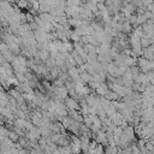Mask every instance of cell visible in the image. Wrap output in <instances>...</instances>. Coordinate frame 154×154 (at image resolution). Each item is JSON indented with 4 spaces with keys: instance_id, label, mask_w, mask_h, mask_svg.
Masks as SVG:
<instances>
[{
    "instance_id": "obj_1",
    "label": "cell",
    "mask_w": 154,
    "mask_h": 154,
    "mask_svg": "<svg viewBox=\"0 0 154 154\" xmlns=\"http://www.w3.org/2000/svg\"><path fill=\"white\" fill-rule=\"evenodd\" d=\"M67 75L70 77V79L73 81L75 83L78 82V81H82L81 79V73H79V70H78L77 66H70L67 69Z\"/></svg>"
},
{
    "instance_id": "obj_2",
    "label": "cell",
    "mask_w": 154,
    "mask_h": 154,
    "mask_svg": "<svg viewBox=\"0 0 154 154\" xmlns=\"http://www.w3.org/2000/svg\"><path fill=\"white\" fill-rule=\"evenodd\" d=\"M108 90H109V88H108L107 83H106V82H101L100 85L95 89V93H96L97 95H100V96H105Z\"/></svg>"
},
{
    "instance_id": "obj_3",
    "label": "cell",
    "mask_w": 154,
    "mask_h": 154,
    "mask_svg": "<svg viewBox=\"0 0 154 154\" xmlns=\"http://www.w3.org/2000/svg\"><path fill=\"white\" fill-rule=\"evenodd\" d=\"M143 58L148 59V60H154V52L149 48V47H146V48H142V54H141Z\"/></svg>"
},
{
    "instance_id": "obj_4",
    "label": "cell",
    "mask_w": 154,
    "mask_h": 154,
    "mask_svg": "<svg viewBox=\"0 0 154 154\" xmlns=\"http://www.w3.org/2000/svg\"><path fill=\"white\" fill-rule=\"evenodd\" d=\"M140 42H141L142 48H146V47H148V46H150V45L153 43V40H152L150 37H148L147 35H143V36L140 38Z\"/></svg>"
},
{
    "instance_id": "obj_5",
    "label": "cell",
    "mask_w": 154,
    "mask_h": 154,
    "mask_svg": "<svg viewBox=\"0 0 154 154\" xmlns=\"http://www.w3.org/2000/svg\"><path fill=\"white\" fill-rule=\"evenodd\" d=\"M91 78H93V75H90L89 72H87V71L81 72V79H82V82H83V83L88 84V83L91 81Z\"/></svg>"
},
{
    "instance_id": "obj_6",
    "label": "cell",
    "mask_w": 154,
    "mask_h": 154,
    "mask_svg": "<svg viewBox=\"0 0 154 154\" xmlns=\"http://www.w3.org/2000/svg\"><path fill=\"white\" fill-rule=\"evenodd\" d=\"M136 14H137V13H136ZM147 20H148V19H147V17L144 16V13H142V14H137V18H136V25H142V24H144Z\"/></svg>"
},
{
    "instance_id": "obj_7",
    "label": "cell",
    "mask_w": 154,
    "mask_h": 154,
    "mask_svg": "<svg viewBox=\"0 0 154 154\" xmlns=\"http://www.w3.org/2000/svg\"><path fill=\"white\" fill-rule=\"evenodd\" d=\"M8 138H10V140H12L13 142H17V141H18V138H19V135H18L16 131H10Z\"/></svg>"
},
{
    "instance_id": "obj_8",
    "label": "cell",
    "mask_w": 154,
    "mask_h": 154,
    "mask_svg": "<svg viewBox=\"0 0 154 154\" xmlns=\"http://www.w3.org/2000/svg\"><path fill=\"white\" fill-rule=\"evenodd\" d=\"M25 17H26V23L34 22V14H32L31 12H26V13H25Z\"/></svg>"
},
{
    "instance_id": "obj_9",
    "label": "cell",
    "mask_w": 154,
    "mask_h": 154,
    "mask_svg": "<svg viewBox=\"0 0 154 154\" xmlns=\"http://www.w3.org/2000/svg\"><path fill=\"white\" fill-rule=\"evenodd\" d=\"M26 1H28V2H29V5H30V4H31V2L34 1V0H26Z\"/></svg>"
}]
</instances>
